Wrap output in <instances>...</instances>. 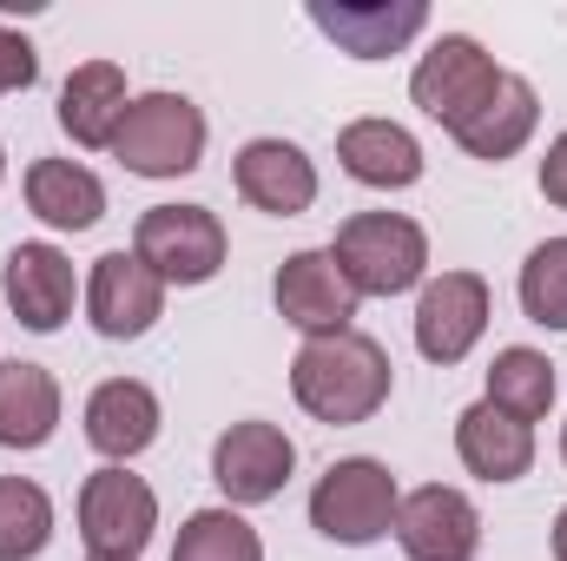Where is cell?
I'll return each instance as SVG.
<instances>
[{"label":"cell","instance_id":"cell-1","mask_svg":"<svg viewBox=\"0 0 567 561\" xmlns=\"http://www.w3.org/2000/svg\"><path fill=\"white\" fill-rule=\"evenodd\" d=\"M390 350L363 330H337V337H303V350L290 357V397L317 422L343 429V422H370L390 404Z\"/></svg>","mask_w":567,"mask_h":561},{"label":"cell","instance_id":"cell-2","mask_svg":"<svg viewBox=\"0 0 567 561\" xmlns=\"http://www.w3.org/2000/svg\"><path fill=\"white\" fill-rule=\"evenodd\" d=\"M330 258H337V272L350 278L357 297H403L429 272V238L403 212H357V218L337 225Z\"/></svg>","mask_w":567,"mask_h":561},{"label":"cell","instance_id":"cell-3","mask_svg":"<svg viewBox=\"0 0 567 561\" xmlns=\"http://www.w3.org/2000/svg\"><path fill=\"white\" fill-rule=\"evenodd\" d=\"M396 509H403V489H396V476L377 456H343L310 489V529L343 542V549L383 542L396 529Z\"/></svg>","mask_w":567,"mask_h":561},{"label":"cell","instance_id":"cell-4","mask_svg":"<svg viewBox=\"0 0 567 561\" xmlns=\"http://www.w3.org/2000/svg\"><path fill=\"white\" fill-rule=\"evenodd\" d=\"M113 159L140 178H185L205 159V113L185 93H140L113 133Z\"/></svg>","mask_w":567,"mask_h":561},{"label":"cell","instance_id":"cell-5","mask_svg":"<svg viewBox=\"0 0 567 561\" xmlns=\"http://www.w3.org/2000/svg\"><path fill=\"white\" fill-rule=\"evenodd\" d=\"M158 529V496L140 476H126V462H106L86 476L80 489V542L93 561H140V549Z\"/></svg>","mask_w":567,"mask_h":561},{"label":"cell","instance_id":"cell-6","mask_svg":"<svg viewBox=\"0 0 567 561\" xmlns=\"http://www.w3.org/2000/svg\"><path fill=\"white\" fill-rule=\"evenodd\" d=\"M133 252L165 284H212L225 272V225L212 205H152L140 212Z\"/></svg>","mask_w":567,"mask_h":561},{"label":"cell","instance_id":"cell-7","mask_svg":"<svg viewBox=\"0 0 567 561\" xmlns=\"http://www.w3.org/2000/svg\"><path fill=\"white\" fill-rule=\"evenodd\" d=\"M495 86H502V67H495V60L482 53V40H468V33H442L423 60H416V73H410V100L423 106L435 126H449V133H455Z\"/></svg>","mask_w":567,"mask_h":561},{"label":"cell","instance_id":"cell-8","mask_svg":"<svg viewBox=\"0 0 567 561\" xmlns=\"http://www.w3.org/2000/svg\"><path fill=\"white\" fill-rule=\"evenodd\" d=\"M297 469V442L284 436L278 422H231L218 442H212V482L231 496V509H258L271 502Z\"/></svg>","mask_w":567,"mask_h":561},{"label":"cell","instance_id":"cell-9","mask_svg":"<svg viewBox=\"0 0 567 561\" xmlns=\"http://www.w3.org/2000/svg\"><path fill=\"white\" fill-rule=\"evenodd\" d=\"M271 297H278V317L290 330H303V337H337V330H350V324H357V304H363V297L350 290V278L337 272L330 245H323V252H290L278 265Z\"/></svg>","mask_w":567,"mask_h":561},{"label":"cell","instance_id":"cell-10","mask_svg":"<svg viewBox=\"0 0 567 561\" xmlns=\"http://www.w3.org/2000/svg\"><path fill=\"white\" fill-rule=\"evenodd\" d=\"M488 330V278L482 272H442L416 297V350L429 364H462Z\"/></svg>","mask_w":567,"mask_h":561},{"label":"cell","instance_id":"cell-11","mask_svg":"<svg viewBox=\"0 0 567 561\" xmlns=\"http://www.w3.org/2000/svg\"><path fill=\"white\" fill-rule=\"evenodd\" d=\"M86 317H93L100 337L133 344L165 317V278L145 265L140 252H106L93 265V278H86Z\"/></svg>","mask_w":567,"mask_h":561},{"label":"cell","instance_id":"cell-12","mask_svg":"<svg viewBox=\"0 0 567 561\" xmlns=\"http://www.w3.org/2000/svg\"><path fill=\"white\" fill-rule=\"evenodd\" d=\"M396 542H403L410 561H475V549H482V516H475V502L462 489L423 482L396 509Z\"/></svg>","mask_w":567,"mask_h":561},{"label":"cell","instance_id":"cell-13","mask_svg":"<svg viewBox=\"0 0 567 561\" xmlns=\"http://www.w3.org/2000/svg\"><path fill=\"white\" fill-rule=\"evenodd\" d=\"M310 27L337 40L350 60H390L429 27L423 0H310Z\"/></svg>","mask_w":567,"mask_h":561},{"label":"cell","instance_id":"cell-14","mask_svg":"<svg viewBox=\"0 0 567 561\" xmlns=\"http://www.w3.org/2000/svg\"><path fill=\"white\" fill-rule=\"evenodd\" d=\"M231 185H238L245 205H258L271 218H297V212L317 205V165L290 140H251L231 159Z\"/></svg>","mask_w":567,"mask_h":561},{"label":"cell","instance_id":"cell-15","mask_svg":"<svg viewBox=\"0 0 567 561\" xmlns=\"http://www.w3.org/2000/svg\"><path fill=\"white\" fill-rule=\"evenodd\" d=\"M7 304H13V317L27 324V330H60L66 317H73V297H80V278H73V258L60 252V245H13L7 252Z\"/></svg>","mask_w":567,"mask_h":561},{"label":"cell","instance_id":"cell-16","mask_svg":"<svg viewBox=\"0 0 567 561\" xmlns=\"http://www.w3.org/2000/svg\"><path fill=\"white\" fill-rule=\"evenodd\" d=\"M455 456H462L468 476H482V482H522V476L535 469V422L508 417V410H495V404L482 397V404H468V410L455 417Z\"/></svg>","mask_w":567,"mask_h":561},{"label":"cell","instance_id":"cell-17","mask_svg":"<svg viewBox=\"0 0 567 561\" xmlns=\"http://www.w3.org/2000/svg\"><path fill=\"white\" fill-rule=\"evenodd\" d=\"M86 442L106 462H133L140 449L158 442V397L145 390L140 377H106L86 397Z\"/></svg>","mask_w":567,"mask_h":561},{"label":"cell","instance_id":"cell-18","mask_svg":"<svg viewBox=\"0 0 567 561\" xmlns=\"http://www.w3.org/2000/svg\"><path fill=\"white\" fill-rule=\"evenodd\" d=\"M535 120H542V100H535V86L522 80V73H508L502 67V86L455 126V145L468 152V159H488V165H502V159H515L522 145L535 140Z\"/></svg>","mask_w":567,"mask_h":561},{"label":"cell","instance_id":"cell-19","mask_svg":"<svg viewBox=\"0 0 567 561\" xmlns=\"http://www.w3.org/2000/svg\"><path fill=\"white\" fill-rule=\"evenodd\" d=\"M27 212L53 232H93L106 218V185L80 159H33L27 165Z\"/></svg>","mask_w":567,"mask_h":561},{"label":"cell","instance_id":"cell-20","mask_svg":"<svg viewBox=\"0 0 567 561\" xmlns=\"http://www.w3.org/2000/svg\"><path fill=\"white\" fill-rule=\"evenodd\" d=\"M337 159L357 185H377V192H403L423 178V145L416 133H403L396 120H357L337 133Z\"/></svg>","mask_w":567,"mask_h":561},{"label":"cell","instance_id":"cell-21","mask_svg":"<svg viewBox=\"0 0 567 561\" xmlns=\"http://www.w3.org/2000/svg\"><path fill=\"white\" fill-rule=\"evenodd\" d=\"M126 106H133V93H126V73L113 60H86L60 86V126L73 133V145H113Z\"/></svg>","mask_w":567,"mask_h":561},{"label":"cell","instance_id":"cell-22","mask_svg":"<svg viewBox=\"0 0 567 561\" xmlns=\"http://www.w3.org/2000/svg\"><path fill=\"white\" fill-rule=\"evenodd\" d=\"M60 429V384L47 364H0V449H40Z\"/></svg>","mask_w":567,"mask_h":561},{"label":"cell","instance_id":"cell-23","mask_svg":"<svg viewBox=\"0 0 567 561\" xmlns=\"http://www.w3.org/2000/svg\"><path fill=\"white\" fill-rule=\"evenodd\" d=\"M488 404L508 410V417H522V422L548 417L555 410V364L542 350H528V344L495 350V364H488Z\"/></svg>","mask_w":567,"mask_h":561},{"label":"cell","instance_id":"cell-24","mask_svg":"<svg viewBox=\"0 0 567 561\" xmlns=\"http://www.w3.org/2000/svg\"><path fill=\"white\" fill-rule=\"evenodd\" d=\"M53 542V496L27 476H0V561H33Z\"/></svg>","mask_w":567,"mask_h":561},{"label":"cell","instance_id":"cell-25","mask_svg":"<svg viewBox=\"0 0 567 561\" xmlns=\"http://www.w3.org/2000/svg\"><path fill=\"white\" fill-rule=\"evenodd\" d=\"M172 561H265V542L238 509H198V516H185Z\"/></svg>","mask_w":567,"mask_h":561},{"label":"cell","instance_id":"cell-26","mask_svg":"<svg viewBox=\"0 0 567 561\" xmlns=\"http://www.w3.org/2000/svg\"><path fill=\"white\" fill-rule=\"evenodd\" d=\"M522 310L542 330H567V238H548L522 265Z\"/></svg>","mask_w":567,"mask_h":561},{"label":"cell","instance_id":"cell-27","mask_svg":"<svg viewBox=\"0 0 567 561\" xmlns=\"http://www.w3.org/2000/svg\"><path fill=\"white\" fill-rule=\"evenodd\" d=\"M40 80V53H33V40L20 33V27H0V100L7 93H27Z\"/></svg>","mask_w":567,"mask_h":561},{"label":"cell","instance_id":"cell-28","mask_svg":"<svg viewBox=\"0 0 567 561\" xmlns=\"http://www.w3.org/2000/svg\"><path fill=\"white\" fill-rule=\"evenodd\" d=\"M542 198L567 212V133L548 145V159H542Z\"/></svg>","mask_w":567,"mask_h":561},{"label":"cell","instance_id":"cell-29","mask_svg":"<svg viewBox=\"0 0 567 561\" xmlns=\"http://www.w3.org/2000/svg\"><path fill=\"white\" fill-rule=\"evenodd\" d=\"M548 542H555V561H567V509L555 516V536H548Z\"/></svg>","mask_w":567,"mask_h":561},{"label":"cell","instance_id":"cell-30","mask_svg":"<svg viewBox=\"0 0 567 561\" xmlns=\"http://www.w3.org/2000/svg\"><path fill=\"white\" fill-rule=\"evenodd\" d=\"M561 456H567V422H561Z\"/></svg>","mask_w":567,"mask_h":561},{"label":"cell","instance_id":"cell-31","mask_svg":"<svg viewBox=\"0 0 567 561\" xmlns=\"http://www.w3.org/2000/svg\"><path fill=\"white\" fill-rule=\"evenodd\" d=\"M0 178H7V152H0Z\"/></svg>","mask_w":567,"mask_h":561}]
</instances>
